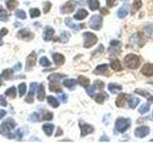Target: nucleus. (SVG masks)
Returning a JSON list of instances; mask_svg holds the SVG:
<instances>
[{
  "instance_id": "obj_1",
  "label": "nucleus",
  "mask_w": 153,
  "mask_h": 143,
  "mask_svg": "<svg viewBox=\"0 0 153 143\" xmlns=\"http://www.w3.org/2000/svg\"><path fill=\"white\" fill-rule=\"evenodd\" d=\"M16 121L13 120V119L12 118H9L7 119L6 121H4L1 126H0V133H2L3 136H7L9 138H13V137H16L14 136V135H12V130H13L14 128H16Z\"/></svg>"
},
{
  "instance_id": "obj_2",
  "label": "nucleus",
  "mask_w": 153,
  "mask_h": 143,
  "mask_svg": "<svg viewBox=\"0 0 153 143\" xmlns=\"http://www.w3.org/2000/svg\"><path fill=\"white\" fill-rule=\"evenodd\" d=\"M123 62H124V65H126V68L130 69V70H135V69H138L139 66H140L141 59H140V57L136 55L128 54L123 58Z\"/></svg>"
},
{
  "instance_id": "obj_3",
  "label": "nucleus",
  "mask_w": 153,
  "mask_h": 143,
  "mask_svg": "<svg viewBox=\"0 0 153 143\" xmlns=\"http://www.w3.org/2000/svg\"><path fill=\"white\" fill-rule=\"evenodd\" d=\"M130 124H131V121L129 118L119 117L116 120V125H115V128H116L117 132L124 133L129 127H130Z\"/></svg>"
},
{
  "instance_id": "obj_4",
  "label": "nucleus",
  "mask_w": 153,
  "mask_h": 143,
  "mask_svg": "<svg viewBox=\"0 0 153 143\" xmlns=\"http://www.w3.org/2000/svg\"><path fill=\"white\" fill-rule=\"evenodd\" d=\"M83 38H84L83 46H84V48H86V49L93 47L95 44H97V42H98L97 35H94L93 32H84L83 33Z\"/></svg>"
},
{
  "instance_id": "obj_5",
  "label": "nucleus",
  "mask_w": 153,
  "mask_h": 143,
  "mask_svg": "<svg viewBox=\"0 0 153 143\" xmlns=\"http://www.w3.org/2000/svg\"><path fill=\"white\" fill-rule=\"evenodd\" d=\"M102 17L99 15V14H95V15H92L89 20V27L92 29V30L95 31H99L102 26Z\"/></svg>"
},
{
  "instance_id": "obj_6",
  "label": "nucleus",
  "mask_w": 153,
  "mask_h": 143,
  "mask_svg": "<svg viewBox=\"0 0 153 143\" xmlns=\"http://www.w3.org/2000/svg\"><path fill=\"white\" fill-rule=\"evenodd\" d=\"M76 7V2L74 1V0H69V1H67L63 6L61 7L60 9V13H63V14H66V13H71L75 11V9Z\"/></svg>"
},
{
  "instance_id": "obj_7",
  "label": "nucleus",
  "mask_w": 153,
  "mask_h": 143,
  "mask_svg": "<svg viewBox=\"0 0 153 143\" xmlns=\"http://www.w3.org/2000/svg\"><path fill=\"white\" fill-rule=\"evenodd\" d=\"M79 128H80V133H81V136H86L94 132V127L92 125L87 123H84L83 121H79Z\"/></svg>"
},
{
  "instance_id": "obj_8",
  "label": "nucleus",
  "mask_w": 153,
  "mask_h": 143,
  "mask_svg": "<svg viewBox=\"0 0 153 143\" xmlns=\"http://www.w3.org/2000/svg\"><path fill=\"white\" fill-rule=\"evenodd\" d=\"M149 131L150 129L149 127L147 126H140L135 129V132H134V133H135L136 137H139V138H143L146 137L148 133H149Z\"/></svg>"
},
{
  "instance_id": "obj_9",
  "label": "nucleus",
  "mask_w": 153,
  "mask_h": 143,
  "mask_svg": "<svg viewBox=\"0 0 153 143\" xmlns=\"http://www.w3.org/2000/svg\"><path fill=\"white\" fill-rule=\"evenodd\" d=\"M36 62V55L35 52H32L26 59V71H30L33 68Z\"/></svg>"
},
{
  "instance_id": "obj_10",
  "label": "nucleus",
  "mask_w": 153,
  "mask_h": 143,
  "mask_svg": "<svg viewBox=\"0 0 153 143\" xmlns=\"http://www.w3.org/2000/svg\"><path fill=\"white\" fill-rule=\"evenodd\" d=\"M17 37L19 39H23V40H31L33 38V32H30L27 29H22L18 32H17Z\"/></svg>"
},
{
  "instance_id": "obj_11",
  "label": "nucleus",
  "mask_w": 153,
  "mask_h": 143,
  "mask_svg": "<svg viewBox=\"0 0 153 143\" xmlns=\"http://www.w3.org/2000/svg\"><path fill=\"white\" fill-rule=\"evenodd\" d=\"M55 35V30L50 26H46L43 31V39L45 41H50L53 39Z\"/></svg>"
},
{
  "instance_id": "obj_12",
  "label": "nucleus",
  "mask_w": 153,
  "mask_h": 143,
  "mask_svg": "<svg viewBox=\"0 0 153 143\" xmlns=\"http://www.w3.org/2000/svg\"><path fill=\"white\" fill-rule=\"evenodd\" d=\"M36 87H37V84L36 82L31 83V85H30V91H29V94H28L27 97L25 99V101L27 103H33V94H35Z\"/></svg>"
},
{
  "instance_id": "obj_13",
  "label": "nucleus",
  "mask_w": 153,
  "mask_h": 143,
  "mask_svg": "<svg viewBox=\"0 0 153 143\" xmlns=\"http://www.w3.org/2000/svg\"><path fill=\"white\" fill-rule=\"evenodd\" d=\"M141 73L146 76H153V64L147 63L143 66Z\"/></svg>"
},
{
  "instance_id": "obj_14",
  "label": "nucleus",
  "mask_w": 153,
  "mask_h": 143,
  "mask_svg": "<svg viewBox=\"0 0 153 143\" xmlns=\"http://www.w3.org/2000/svg\"><path fill=\"white\" fill-rule=\"evenodd\" d=\"M65 24L69 28L74 29V30H76V31H79V30H80V29L84 28V24H79V25H78V24H75L70 17H66L65 18Z\"/></svg>"
},
{
  "instance_id": "obj_15",
  "label": "nucleus",
  "mask_w": 153,
  "mask_h": 143,
  "mask_svg": "<svg viewBox=\"0 0 153 143\" xmlns=\"http://www.w3.org/2000/svg\"><path fill=\"white\" fill-rule=\"evenodd\" d=\"M107 71H108V65L102 64V65H99L97 68L93 71V73L97 75H100V74H105L107 73Z\"/></svg>"
},
{
  "instance_id": "obj_16",
  "label": "nucleus",
  "mask_w": 153,
  "mask_h": 143,
  "mask_svg": "<svg viewBox=\"0 0 153 143\" xmlns=\"http://www.w3.org/2000/svg\"><path fill=\"white\" fill-rule=\"evenodd\" d=\"M127 102L129 105V108L130 109H134L137 107V105L140 102V99L138 97H136L135 95H128V99H127Z\"/></svg>"
},
{
  "instance_id": "obj_17",
  "label": "nucleus",
  "mask_w": 153,
  "mask_h": 143,
  "mask_svg": "<svg viewBox=\"0 0 153 143\" xmlns=\"http://www.w3.org/2000/svg\"><path fill=\"white\" fill-rule=\"evenodd\" d=\"M126 97H127V94H120L116 99V106L120 108L123 107L126 101Z\"/></svg>"
},
{
  "instance_id": "obj_18",
  "label": "nucleus",
  "mask_w": 153,
  "mask_h": 143,
  "mask_svg": "<svg viewBox=\"0 0 153 143\" xmlns=\"http://www.w3.org/2000/svg\"><path fill=\"white\" fill-rule=\"evenodd\" d=\"M86 16H88V12L84 9H79L74 15V18L76 20H83Z\"/></svg>"
},
{
  "instance_id": "obj_19",
  "label": "nucleus",
  "mask_w": 153,
  "mask_h": 143,
  "mask_svg": "<svg viewBox=\"0 0 153 143\" xmlns=\"http://www.w3.org/2000/svg\"><path fill=\"white\" fill-rule=\"evenodd\" d=\"M49 90L51 92H55V93H62V89L60 87V85L57 83V81H50Z\"/></svg>"
},
{
  "instance_id": "obj_20",
  "label": "nucleus",
  "mask_w": 153,
  "mask_h": 143,
  "mask_svg": "<svg viewBox=\"0 0 153 143\" xmlns=\"http://www.w3.org/2000/svg\"><path fill=\"white\" fill-rule=\"evenodd\" d=\"M110 67L114 70V71H117V72H121L123 70V66L121 64L119 59L115 58L111 60V63H110Z\"/></svg>"
},
{
  "instance_id": "obj_21",
  "label": "nucleus",
  "mask_w": 153,
  "mask_h": 143,
  "mask_svg": "<svg viewBox=\"0 0 153 143\" xmlns=\"http://www.w3.org/2000/svg\"><path fill=\"white\" fill-rule=\"evenodd\" d=\"M52 56H53V59H54V62L56 65H62L64 63L65 58L61 54H57V52H56V54H53Z\"/></svg>"
},
{
  "instance_id": "obj_22",
  "label": "nucleus",
  "mask_w": 153,
  "mask_h": 143,
  "mask_svg": "<svg viewBox=\"0 0 153 143\" xmlns=\"http://www.w3.org/2000/svg\"><path fill=\"white\" fill-rule=\"evenodd\" d=\"M135 93L138 94H140V95H142V97H146L148 100V101L153 102V95L149 94V93L146 92V91H143L142 89H136Z\"/></svg>"
},
{
  "instance_id": "obj_23",
  "label": "nucleus",
  "mask_w": 153,
  "mask_h": 143,
  "mask_svg": "<svg viewBox=\"0 0 153 143\" xmlns=\"http://www.w3.org/2000/svg\"><path fill=\"white\" fill-rule=\"evenodd\" d=\"M42 129H43V131H44L45 133V135L48 136H52V133L53 132H54V129H55V126H54V124H44V125L42 126Z\"/></svg>"
},
{
  "instance_id": "obj_24",
  "label": "nucleus",
  "mask_w": 153,
  "mask_h": 143,
  "mask_svg": "<svg viewBox=\"0 0 153 143\" xmlns=\"http://www.w3.org/2000/svg\"><path fill=\"white\" fill-rule=\"evenodd\" d=\"M127 13H128V7H127V4L126 5H123V6L119 9V11L117 13L118 14V16L120 18H124L126 15H127Z\"/></svg>"
},
{
  "instance_id": "obj_25",
  "label": "nucleus",
  "mask_w": 153,
  "mask_h": 143,
  "mask_svg": "<svg viewBox=\"0 0 153 143\" xmlns=\"http://www.w3.org/2000/svg\"><path fill=\"white\" fill-rule=\"evenodd\" d=\"M123 87L119 84H115V83H110L108 85V91L111 94H117L120 91H122Z\"/></svg>"
},
{
  "instance_id": "obj_26",
  "label": "nucleus",
  "mask_w": 153,
  "mask_h": 143,
  "mask_svg": "<svg viewBox=\"0 0 153 143\" xmlns=\"http://www.w3.org/2000/svg\"><path fill=\"white\" fill-rule=\"evenodd\" d=\"M142 7V0H134V2L132 4V7H131V14H135L140 8Z\"/></svg>"
},
{
  "instance_id": "obj_27",
  "label": "nucleus",
  "mask_w": 153,
  "mask_h": 143,
  "mask_svg": "<svg viewBox=\"0 0 153 143\" xmlns=\"http://www.w3.org/2000/svg\"><path fill=\"white\" fill-rule=\"evenodd\" d=\"M76 85V79H64L63 80V86L70 90L75 89Z\"/></svg>"
},
{
  "instance_id": "obj_28",
  "label": "nucleus",
  "mask_w": 153,
  "mask_h": 143,
  "mask_svg": "<svg viewBox=\"0 0 153 143\" xmlns=\"http://www.w3.org/2000/svg\"><path fill=\"white\" fill-rule=\"evenodd\" d=\"M45 98V89L43 84H40L38 86V90H37V99L39 101H43Z\"/></svg>"
},
{
  "instance_id": "obj_29",
  "label": "nucleus",
  "mask_w": 153,
  "mask_h": 143,
  "mask_svg": "<svg viewBox=\"0 0 153 143\" xmlns=\"http://www.w3.org/2000/svg\"><path fill=\"white\" fill-rule=\"evenodd\" d=\"M78 82L80 86H82V87L86 88L88 87L89 84H90V80L88 77H86V76H83V75H79V78H78Z\"/></svg>"
},
{
  "instance_id": "obj_30",
  "label": "nucleus",
  "mask_w": 153,
  "mask_h": 143,
  "mask_svg": "<svg viewBox=\"0 0 153 143\" xmlns=\"http://www.w3.org/2000/svg\"><path fill=\"white\" fill-rule=\"evenodd\" d=\"M108 97H107V94H105V93H99V94H97L95 95V101L97 102V103H100V104H102L103 103V101L105 99H106Z\"/></svg>"
},
{
  "instance_id": "obj_31",
  "label": "nucleus",
  "mask_w": 153,
  "mask_h": 143,
  "mask_svg": "<svg viewBox=\"0 0 153 143\" xmlns=\"http://www.w3.org/2000/svg\"><path fill=\"white\" fill-rule=\"evenodd\" d=\"M87 4H88V7L91 11H96L100 8V2L99 0H87Z\"/></svg>"
},
{
  "instance_id": "obj_32",
  "label": "nucleus",
  "mask_w": 153,
  "mask_h": 143,
  "mask_svg": "<svg viewBox=\"0 0 153 143\" xmlns=\"http://www.w3.org/2000/svg\"><path fill=\"white\" fill-rule=\"evenodd\" d=\"M47 101L53 108H57V107H59V101H57V99L56 97H52V95L47 97Z\"/></svg>"
},
{
  "instance_id": "obj_33",
  "label": "nucleus",
  "mask_w": 153,
  "mask_h": 143,
  "mask_svg": "<svg viewBox=\"0 0 153 143\" xmlns=\"http://www.w3.org/2000/svg\"><path fill=\"white\" fill-rule=\"evenodd\" d=\"M65 76H66L65 74H53L48 76V79L50 81H57V82H59L61 78L65 77Z\"/></svg>"
},
{
  "instance_id": "obj_34",
  "label": "nucleus",
  "mask_w": 153,
  "mask_h": 143,
  "mask_svg": "<svg viewBox=\"0 0 153 143\" xmlns=\"http://www.w3.org/2000/svg\"><path fill=\"white\" fill-rule=\"evenodd\" d=\"M5 94H6L7 97H11V98H14L16 97V87L9 88L6 92H5Z\"/></svg>"
},
{
  "instance_id": "obj_35",
  "label": "nucleus",
  "mask_w": 153,
  "mask_h": 143,
  "mask_svg": "<svg viewBox=\"0 0 153 143\" xmlns=\"http://www.w3.org/2000/svg\"><path fill=\"white\" fill-rule=\"evenodd\" d=\"M9 19V14L6 10L0 6V21H7Z\"/></svg>"
},
{
  "instance_id": "obj_36",
  "label": "nucleus",
  "mask_w": 153,
  "mask_h": 143,
  "mask_svg": "<svg viewBox=\"0 0 153 143\" xmlns=\"http://www.w3.org/2000/svg\"><path fill=\"white\" fill-rule=\"evenodd\" d=\"M1 76H2V78L5 79V80H10L12 78V76H13V71L10 70V69L5 70L2 73Z\"/></svg>"
},
{
  "instance_id": "obj_37",
  "label": "nucleus",
  "mask_w": 153,
  "mask_h": 143,
  "mask_svg": "<svg viewBox=\"0 0 153 143\" xmlns=\"http://www.w3.org/2000/svg\"><path fill=\"white\" fill-rule=\"evenodd\" d=\"M6 5H7L8 10H13V9H16V7L18 6V2L16 0H8L6 2Z\"/></svg>"
},
{
  "instance_id": "obj_38",
  "label": "nucleus",
  "mask_w": 153,
  "mask_h": 143,
  "mask_svg": "<svg viewBox=\"0 0 153 143\" xmlns=\"http://www.w3.org/2000/svg\"><path fill=\"white\" fill-rule=\"evenodd\" d=\"M69 38H70V33L68 32L63 31V32H61V35H60V40L63 42V43H67V42H68Z\"/></svg>"
},
{
  "instance_id": "obj_39",
  "label": "nucleus",
  "mask_w": 153,
  "mask_h": 143,
  "mask_svg": "<svg viewBox=\"0 0 153 143\" xmlns=\"http://www.w3.org/2000/svg\"><path fill=\"white\" fill-rule=\"evenodd\" d=\"M40 15V11L37 8H33L30 10V16L32 18H36Z\"/></svg>"
},
{
  "instance_id": "obj_40",
  "label": "nucleus",
  "mask_w": 153,
  "mask_h": 143,
  "mask_svg": "<svg viewBox=\"0 0 153 143\" xmlns=\"http://www.w3.org/2000/svg\"><path fill=\"white\" fill-rule=\"evenodd\" d=\"M148 111H149V105L148 104H143L140 107V109H139V113L141 114H145L148 113Z\"/></svg>"
},
{
  "instance_id": "obj_41",
  "label": "nucleus",
  "mask_w": 153,
  "mask_h": 143,
  "mask_svg": "<svg viewBox=\"0 0 153 143\" xmlns=\"http://www.w3.org/2000/svg\"><path fill=\"white\" fill-rule=\"evenodd\" d=\"M18 89H19V95H20V97H23V95L26 94V90H27L26 84L20 83L18 86Z\"/></svg>"
},
{
  "instance_id": "obj_42",
  "label": "nucleus",
  "mask_w": 153,
  "mask_h": 143,
  "mask_svg": "<svg viewBox=\"0 0 153 143\" xmlns=\"http://www.w3.org/2000/svg\"><path fill=\"white\" fill-rule=\"evenodd\" d=\"M39 63H40V65L43 66V67H49V66L51 65L49 59H48L47 57H45V56L41 57V58L39 59Z\"/></svg>"
},
{
  "instance_id": "obj_43",
  "label": "nucleus",
  "mask_w": 153,
  "mask_h": 143,
  "mask_svg": "<svg viewBox=\"0 0 153 143\" xmlns=\"http://www.w3.org/2000/svg\"><path fill=\"white\" fill-rule=\"evenodd\" d=\"M94 86L96 89L98 90H102L104 88V82L102 80H96L94 82Z\"/></svg>"
},
{
  "instance_id": "obj_44",
  "label": "nucleus",
  "mask_w": 153,
  "mask_h": 143,
  "mask_svg": "<svg viewBox=\"0 0 153 143\" xmlns=\"http://www.w3.org/2000/svg\"><path fill=\"white\" fill-rule=\"evenodd\" d=\"M16 15L19 19H26V13L22 11V10H17L16 12Z\"/></svg>"
},
{
  "instance_id": "obj_45",
  "label": "nucleus",
  "mask_w": 153,
  "mask_h": 143,
  "mask_svg": "<svg viewBox=\"0 0 153 143\" xmlns=\"http://www.w3.org/2000/svg\"><path fill=\"white\" fill-rule=\"evenodd\" d=\"M51 7H52V4H51V2H49V1H46L44 4H43V13H49V11L51 10Z\"/></svg>"
},
{
  "instance_id": "obj_46",
  "label": "nucleus",
  "mask_w": 153,
  "mask_h": 143,
  "mask_svg": "<svg viewBox=\"0 0 153 143\" xmlns=\"http://www.w3.org/2000/svg\"><path fill=\"white\" fill-rule=\"evenodd\" d=\"M53 116H54L53 113H51V112H46V113H44V114H43V117L41 119H43V120H52Z\"/></svg>"
},
{
  "instance_id": "obj_47",
  "label": "nucleus",
  "mask_w": 153,
  "mask_h": 143,
  "mask_svg": "<svg viewBox=\"0 0 153 143\" xmlns=\"http://www.w3.org/2000/svg\"><path fill=\"white\" fill-rule=\"evenodd\" d=\"M8 33V30L6 28H3L0 30V46L3 45V41H2V37L5 36Z\"/></svg>"
},
{
  "instance_id": "obj_48",
  "label": "nucleus",
  "mask_w": 153,
  "mask_h": 143,
  "mask_svg": "<svg viewBox=\"0 0 153 143\" xmlns=\"http://www.w3.org/2000/svg\"><path fill=\"white\" fill-rule=\"evenodd\" d=\"M95 86L93 85V87H90V86H88V87H86V93L88 94V95H90V97H93L94 94H95Z\"/></svg>"
},
{
  "instance_id": "obj_49",
  "label": "nucleus",
  "mask_w": 153,
  "mask_h": 143,
  "mask_svg": "<svg viewBox=\"0 0 153 143\" xmlns=\"http://www.w3.org/2000/svg\"><path fill=\"white\" fill-rule=\"evenodd\" d=\"M39 114L38 113H33L31 114V117H30V120L31 121H33V122H36V121H38L39 120Z\"/></svg>"
},
{
  "instance_id": "obj_50",
  "label": "nucleus",
  "mask_w": 153,
  "mask_h": 143,
  "mask_svg": "<svg viewBox=\"0 0 153 143\" xmlns=\"http://www.w3.org/2000/svg\"><path fill=\"white\" fill-rule=\"evenodd\" d=\"M106 5L108 8H112L116 5V0H106Z\"/></svg>"
},
{
  "instance_id": "obj_51",
  "label": "nucleus",
  "mask_w": 153,
  "mask_h": 143,
  "mask_svg": "<svg viewBox=\"0 0 153 143\" xmlns=\"http://www.w3.org/2000/svg\"><path fill=\"white\" fill-rule=\"evenodd\" d=\"M14 135H16V137H17L18 140H21V138L23 136V132L21 129H19V130L16 132V133H14Z\"/></svg>"
},
{
  "instance_id": "obj_52",
  "label": "nucleus",
  "mask_w": 153,
  "mask_h": 143,
  "mask_svg": "<svg viewBox=\"0 0 153 143\" xmlns=\"http://www.w3.org/2000/svg\"><path fill=\"white\" fill-rule=\"evenodd\" d=\"M0 105H1V106H4V107L7 106V101L3 95H0Z\"/></svg>"
},
{
  "instance_id": "obj_53",
  "label": "nucleus",
  "mask_w": 153,
  "mask_h": 143,
  "mask_svg": "<svg viewBox=\"0 0 153 143\" xmlns=\"http://www.w3.org/2000/svg\"><path fill=\"white\" fill-rule=\"evenodd\" d=\"M59 99H61L64 103L67 102V94H66L61 93V94H59Z\"/></svg>"
},
{
  "instance_id": "obj_54",
  "label": "nucleus",
  "mask_w": 153,
  "mask_h": 143,
  "mask_svg": "<svg viewBox=\"0 0 153 143\" xmlns=\"http://www.w3.org/2000/svg\"><path fill=\"white\" fill-rule=\"evenodd\" d=\"M103 48H104V47H103L102 45H100L99 48H98V50H97V51H95V52H93V54H92V55H94L97 54V52H103Z\"/></svg>"
},
{
  "instance_id": "obj_55",
  "label": "nucleus",
  "mask_w": 153,
  "mask_h": 143,
  "mask_svg": "<svg viewBox=\"0 0 153 143\" xmlns=\"http://www.w3.org/2000/svg\"><path fill=\"white\" fill-rule=\"evenodd\" d=\"M100 13H102V14H104V15H106V14L109 13V10L105 9V8H102V9L100 10Z\"/></svg>"
},
{
  "instance_id": "obj_56",
  "label": "nucleus",
  "mask_w": 153,
  "mask_h": 143,
  "mask_svg": "<svg viewBox=\"0 0 153 143\" xmlns=\"http://www.w3.org/2000/svg\"><path fill=\"white\" fill-rule=\"evenodd\" d=\"M110 45H111V47H117L118 45H120V41H118V40H111V42H110Z\"/></svg>"
},
{
  "instance_id": "obj_57",
  "label": "nucleus",
  "mask_w": 153,
  "mask_h": 143,
  "mask_svg": "<svg viewBox=\"0 0 153 143\" xmlns=\"http://www.w3.org/2000/svg\"><path fill=\"white\" fill-rule=\"evenodd\" d=\"M100 142H102V141H106V142H108V141H109V137H107L106 136H103L100 137Z\"/></svg>"
},
{
  "instance_id": "obj_58",
  "label": "nucleus",
  "mask_w": 153,
  "mask_h": 143,
  "mask_svg": "<svg viewBox=\"0 0 153 143\" xmlns=\"http://www.w3.org/2000/svg\"><path fill=\"white\" fill-rule=\"evenodd\" d=\"M6 116V111L0 109V119L3 118V116Z\"/></svg>"
},
{
  "instance_id": "obj_59",
  "label": "nucleus",
  "mask_w": 153,
  "mask_h": 143,
  "mask_svg": "<svg viewBox=\"0 0 153 143\" xmlns=\"http://www.w3.org/2000/svg\"><path fill=\"white\" fill-rule=\"evenodd\" d=\"M14 70H16V71H20L21 70V63H19V62H18V63L16 66H14Z\"/></svg>"
},
{
  "instance_id": "obj_60",
  "label": "nucleus",
  "mask_w": 153,
  "mask_h": 143,
  "mask_svg": "<svg viewBox=\"0 0 153 143\" xmlns=\"http://www.w3.org/2000/svg\"><path fill=\"white\" fill-rule=\"evenodd\" d=\"M62 133H63V132H62L61 129L60 128H57V133H56V136H59L60 135H62Z\"/></svg>"
},
{
  "instance_id": "obj_61",
  "label": "nucleus",
  "mask_w": 153,
  "mask_h": 143,
  "mask_svg": "<svg viewBox=\"0 0 153 143\" xmlns=\"http://www.w3.org/2000/svg\"><path fill=\"white\" fill-rule=\"evenodd\" d=\"M2 79H3V78H2V76H1V75H0V85H1V84H2Z\"/></svg>"
}]
</instances>
